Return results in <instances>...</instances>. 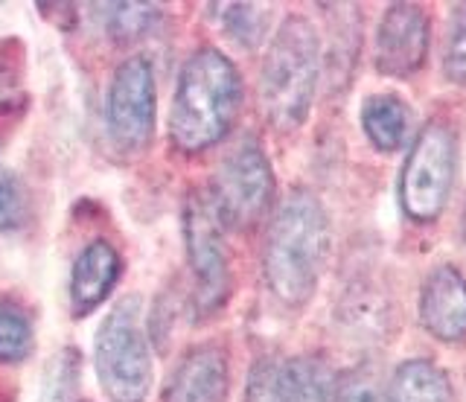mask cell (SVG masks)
<instances>
[{
    "label": "cell",
    "instance_id": "1",
    "mask_svg": "<svg viewBox=\"0 0 466 402\" xmlns=\"http://www.w3.org/2000/svg\"><path fill=\"white\" fill-rule=\"evenodd\" d=\"M242 103L239 70L222 50L201 47L181 67L169 111V137L187 155L216 146Z\"/></svg>",
    "mask_w": 466,
    "mask_h": 402
},
{
    "label": "cell",
    "instance_id": "2",
    "mask_svg": "<svg viewBox=\"0 0 466 402\" xmlns=\"http://www.w3.org/2000/svg\"><path fill=\"white\" fill-rule=\"evenodd\" d=\"M327 254V213L312 193L295 190L277 210L266 239V254H262V268H266L271 292L291 307L309 300Z\"/></svg>",
    "mask_w": 466,
    "mask_h": 402
},
{
    "label": "cell",
    "instance_id": "3",
    "mask_svg": "<svg viewBox=\"0 0 466 402\" xmlns=\"http://www.w3.org/2000/svg\"><path fill=\"white\" fill-rule=\"evenodd\" d=\"M320 67V45L306 18H289L274 35L259 74V103L277 128H298L309 114Z\"/></svg>",
    "mask_w": 466,
    "mask_h": 402
},
{
    "label": "cell",
    "instance_id": "4",
    "mask_svg": "<svg viewBox=\"0 0 466 402\" xmlns=\"http://www.w3.org/2000/svg\"><path fill=\"white\" fill-rule=\"evenodd\" d=\"M94 367L111 402H143L152 391V356L143 333V304L128 295L111 307L94 341Z\"/></svg>",
    "mask_w": 466,
    "mask_h": 402
},
{
    "label": "cell",
    "instance_id": "5",
    "mask_svg": "<svg viewBox=\"0 0 466 402\" xmlns=\"http://www.w3.org/2000/svg\"><path fill=\"white\" fill-rule=\"evenodd\" d=\"M208 196L222 227L248 231L266 216L274 196V176L259 143L242 140L225 155Z\"/></svg>",
    "mask_w": 466,
    "mask_h": 402
},
{
    "label": "cell",
    "instance_id": "6",
    "mask_svg": "<svg viewBox=\"0 0 466 402\" xmlns=\"http://www.w3.org/2000/svg\"><path fill=\"white\" fill-rule=\"evenodd\" d=\"M455 178V140L443 123H426L408 155L400 184L405 213L414 222H431L443 213Z\"/></svg>",
    "mask_w": 466,
    "mask_h": 402
},
{
    "label": "cell",
    "instance_id": "7",
    "mask_svg": "<svg viewBox=\"0 0 466 402\" xmlns=\"http://www.w3.org/2000/svg\"><path fill=\"white\" fill-rule=\"evenodd\" d=\"M222 231L208 190L189 193L184 205V242L196 280V309L204 315L222 307L230 292V263Z\"/></svg>",
    "mask_w": 466,
    "mask_h": 402
},
{
    "label": "cell",
    "instance_id": "8",
    "mask_svg": "<svg viewBox=\"0 0 466 402\" xmlns=\"http://www.w3.org/2000/svg\"><path fill=\"white\" fill-rule=\"evenodd\" d=\"M155 132V74L149 59L131 55L114 70L108 88V135L120 152L135 155Z\"/></svg>",
    "mask_w": 466,
    "mask_h": 402
},
{
    "label": "cell",
    "instance_id": "9",
    "mask_svg": "<svg viewBox=\"0 0 466 402\" xmlns=\"http://www.w3.org/2000/svg\"><path fill=\"white\" fill-rule=\"evenodd\" d=\"M335 373L318 356L262 358L248 379V402H335Z\"/></svg>",
    "mask_w": 466,
    "mask_h": 402
},
{
    "label": "cell",
    "instance_id": "10",
    "mask_svg": "<svg viewBox=\"0 0 466 402\" xmlns=\"http://www.w3.org/2000/svg\"><path fill=\"white\" fill-rule=\"evenodd\" d=\"M429 21L414 4L388 6L376 33V67L388 76H408L426 62Z\"/></svg>",
    "mask_w": 466,
    "mask_h": 402
},
{
    "label": "cell",
    "instance_id": "11",
    "mask_svg": "<svg viewBox=\"0 0 466 402\" xmlns=\"http://www.w3.org/2000/svg\"><path fill=\"white\" fill-rule=\"evenodd\" d=\"M228 382L225 350L216 344H198L172 367L164 387V402H225Z\"/></svg>",
    "mask_w": 466,
    "mask_h": 402
},
{
    "label": "cell",
    "instance_id": "12",
    "mask_svg": "<svg viewBox=\"0 0 466 402\" xmlns=\"http://www.w3.org/2000/svg\"><path fill=\"white\" fill-rule=\"evenodd\" d=\"M420 321L431 336L455 341L466 333V280L458 268L441 266L422 286Z\"/></svg>",
    "mask_w": 466,
    "mask_h": 402
},
{
    "label": "cell",
    "instance_id": "13",
    "mask_svg": "<svg viewBox=\"0 0 466 402\" xmlns=\"http://www.w3.org/2000/svg\"><path fill=\"white\" fill-rule=\"evenodd\" d=\"M123 260L106 239H96L76 256L70 271V309L76 318L91 315L108 297L114 283L120 280Z\"/></svg>",
    "mask_w": 466,
    "mask_h": 402
},
{
    "label": "cell",
    "instance_id": "14",
    "mask_svg": "<svg viewBox=\"0 0 466 402\" xmlns=\"http://www.w3.org/2000/svg\"><path fill=\"white\" fill-rule=\"evenodd\" d=\"M390 402H451V385L441 367L411 358L390 379Z\"/></svg>",
    "mask_w": 466,
    "mask_h": 402
},
{
    "label": "cell",
    "instance_id": "15",
    "mask_svg": "<svg viewBox=\"0 0 466 402\" xmlns=\"http://www.w3.org/2000/svg\"><path fill=\"white\" fill-rule=\"evenodd\" d=\"M361 123L379 152H393V149H400V143L405 137L408 108L402 106V99L390 94L370 96L361 108Z\"/></svg>",
    "mask_w": 466,
    "mask_h": 402
},
{
    "label": "cell",
    "instance_id": "16",
    "mask_svg": "<svg viewBox=\"0 0 466 402\" xmlns=\"http://www.w3.org/2000/svg\"><path fill=\"white\" fill-rule=\"evenodd\" d=\"M99 9H106L102 12L106 33L114 41H120V45L146 38L160 21V6H152V4H108Z\"/></svg>",
    "mask_w": 466,
    "mask_h": 402
},
{
    "label": "cell",
    "instance_id": "17",
    "mask_svg": "<svg viewBox=\"0 0 466 402\" xmlns=\"http://www.w3.org/2000/svg\"><path fill=\"white\" fill-rule=\"evenodd\" d=\"M268 9L257 4H228L222 6V26L233 41H239L242 47L254 50L262 45V38L268 33Z\"/></svg>",
    "mask_w": 466,
    "mask_h": 402
},
{
    "label": "cell",
    "instance_id": "18",
    "mask_svg": "<svg viewBox=\"0 0 466 402\" xmlns=\"http://www.w3.org/2000/svg\"><path fill=\"white\" fill-rule=\"evenodd\" d=\"M33 347V324L12 300H0V362H21Z\"/></svg>",
    "mask_w": 466,
    "mask_h": 402
},
{
    "label": "cell",
    "instance_id": "19",
    "mask_svg": "<svg viewBox=\"0 0 466 402\" xmlns=\"http://www.w3.org/2000/svg\"><path fill=\"white\" fill-rule=\"evenodd\" d=\"M26 219V190L18 176L0 172V231H12Z\"/></svg>",
    "mask_w": 466,
    "mask_h": 402
},
{
    "label": "cell",
    "instance_id": "20",
    "mask_svg": "<svg viewBox=\"0 0 466 402\" xmlns=\"http://www.w3.org/2000/svg\"><path fill=\"white\" fill-rule=\"evenodd\" d=\"M446 76L458 85H466V4L455 9L451 35L446 47Z\"/></svg>",
    "mask_w": 466,
    "mask_h": 402
},
{
    "label": "cell",
    "instance_id": "21",
    "mask_svg": "<svg viewBox=\"0 0 466 402\" xmlns=\"http://www.w3.org/2000/svg\"><path fill=\"white\" fill-rule=\"evenodd\" d=\"M335 402H382L376 377L368 370L350 373V377L335 387Z\"/></svg>",
    "mask_w": 466,
    "mask_h": 402
},
{
    "label": "cell",
    "instance_id": "22",
    "mask_svg": "<svg viewBox=\"0 0 466 402\" xmlns=\"http://www.w3.org/2000/svg\"><path fill=\"white\" fill-rule=\"evenodd\" d=\"M463 236H466V210H463Z\"/></svg>",
    "mask_w": 466,
    "mask_h": 402
}]
</instances>
